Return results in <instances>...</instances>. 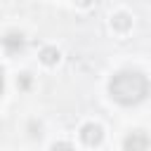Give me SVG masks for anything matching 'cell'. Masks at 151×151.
Listing matches in <instances>:
<instances>
[{"mask_svg":"<svg viewBox=\"0 0 151 151\" xmlns=\"http://www.w3.org/2000/svg\"><path fill=\"white\" fill-rule=\"evenodd\" d=\"M109 92L111 97L118 101V104H125V106H132V104H139L146 92H149V80L144 73L139 71H120L111 78L109 83Z\"/></svg>","mask_w":151,"mask_h":151,"instance_id":"cell-1","label":"cell"},{"mask_svg":"<svg viewBox=\"0 0 151 151\" xmlns=\"http://www.w3.org/2000/svg\"><path fill=\"white\" fill-rule=\"evenodd\" d=\"M80 139H83L87 146H97V144H101V139H104V130H101V125H97V123H85L83 130H80Z\"/></svg>","mask_w":151,"mask_h":151,"instance_id":"cell-2","label":"cell"},{"mask_svg":"<svg viewBox=\"0 0 151 151\" xmlns=\"http://www.w3.org/2000/svg\"><path fill=\"white\" fill-rule=\"evenodd\" d=\"M125 151H149V137L142 130L130 132L125 137Z\"/></svg>","mask_w":151,"mask_h":151,"instance_id":"cell-3","label":"cell"},{"mask_svg":"<svg viewBox=\"0 0 151 151\" xmlns=\"http://www.w3.org/2000/svg\"><path fill=\"white\" fill-rule=\"evenodd\" d=\"M2 45H5L9 52H19V50L24 47V35H21V33H7V35L2 38Z\"/></svg>","mask_w":151,"mask_h":151,"instance_id":"cell-4","label":"cell"},{"mask_svg":"<svg viewBox=\"0 0 151 151\" xmlns=\"http://www.w3.org/2000/svg\"><path fill=\"white\" fill-rule=\"evenodd\" d=\"M111 26L116 28V31H127L130 26H132V19L125 14V12H120V14H116V17H111Z\"/></svg>","mask_w":151,"mask_h":151,"instance_id":"cell-5","label":"cell"},{"mask_svg":"<svg viewBox=\"0 0 151 151\" xmlns=\"http://www.w3.org/2000/svg\"><path fill=\"white\" fill-rule=\"evenodd\" d=\"M40 61L47 64V66L57 64V61H59V50H57V47H45V50L40 52Z\"/></svg>","mask_w":151,"mask_h":151,"instance_id":"cell-6","label":"cell"},{"mask_svg":"<svg viewBox=\"0 0 151 151\" xmlns=\"http://www.w3.org/2000/svg\"><path fill=\"white\" fill-rule=\"evenodd\" d=\"M50 151H73V146H71L68 142H57V144H52Z\"/></svg>","mask_w":151,"mask_h":151,"instance_id":"cell-7","label":"cell"},{"mask_svg":"<svg viewBox=\"0 0 151 151\" xmlns=\"http://www.w3.org/2000/svg\"><path fill=\"white\" fill-rule=\"evenodd\" d=\"M76 2H78V5H80V7H87V5H90V2H92V0H76Z\"/></svg>","mask_w":151,"mask_h":151,"instance_id":"cell-8","label":"cell"},{"mask_svg":"<svg viewBox=\"0 0 151 151\" xmlns=\"http://www.w3.org/2000/svg\"><path fill=\"white\" fill-rule=\"evenodd\" d=\"M0 94H2V71H0Z\"/></svg>","mask_w":151,"mask_h":151,"instance_id":"cell-9","label":"cell"}]
</instances>
